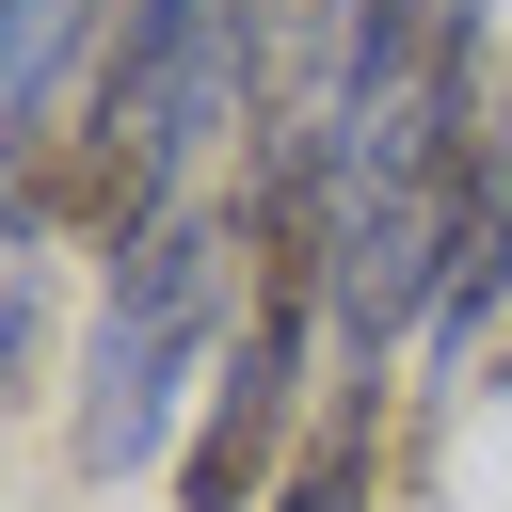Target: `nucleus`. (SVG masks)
Wrapping results in <instances>:
<instances>
[{
	"mask_svg": "<svg viewBox=\"0 0 512 512\" xmlns=\"http://www.w3.org/2000/svg\"><path fill=\"white\" fill-rule=\"evenodd\" d=\"M224 336H240V224L224 192H192L176 224H144L112 272H96V368H80V480H176V400L224 384Z\"/></svg>",
	"mask_w": 512,
	"mask_h": 512,
	"instance_id": "obj_1",
	"label": "nucleus"
},
{
	"mask_svg": "<svg viewBox=\"0 0 512 512\" xmlns=\"http://www.w3.org/2000/svg\"><path fill=\"white\" fill-rule=\"evenodd\" d=\"M320 368H336V320L320 304H240L224 384H208V416L176 448V512H272V480H288V448L320 416Z\"/></svg>",
	"mask_w": 512,
	"mask_h": 512,
	"instance_id": "obj_2",
	"label": "nucleus"
},
{
	"mask_svg": "<svg viewBox=\"0 0 512 512\" xmlns=\"http://www.w3.org/2000/svg\"><path fill=\"white\" fill-rule=\"evenodd\" d=\"M400 480V368H320V416H304V448H288V480H272V512H368Z\"/></svg>",
	"mask_w": 512,
	"mask_h": 512,
	"instance_id": "obj_3",
	"label": "nucleus"
},
{
	"mask_svg": "<svg viewBox=\"0 0 512 512\" xmlns=\"http://www.w3.org/2000/svg\"><path fill=\"white\" fill-rule=\"evenodd\" d=\"M0 400H48V240L0 256Z\"/></svg>",
	"mask_w": 512,
	"mask_h": 512,
	"instance_id": "obj_4",
	"label": "nucleus"
},
{
	"mask_svg": "<svg viewBox=\"0 0 512 512\" xmlns=\"http://www.w3.org/2000/svg\"><path fill=\"white\" fill-rule=\"evenodd\" d=\"M496 384H512V336H496Z\"/></svg>",
	"mask_w": 512,
	"mask_h": 512,
	"instance_id": "obj_5",
	"label": "nucleus"
}]
</instances>
